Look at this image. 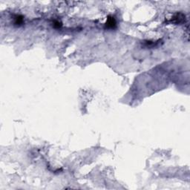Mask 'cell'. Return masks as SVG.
<instances>
[{"label": "cell", "instance_id": "obj_3", "mask_svg": "<svg viewBox=\"0 0 190 190\" xmlns=\"http://www.w3.org/2000/svg\"><path fill=\"white\" fill-rule=\"evenodd\" d=\"M14 25L16 26H21L24 23V18L21 15H15L14 17Z\"/></svg>", "mask_w": 190, "mask_h": 190}, {"label": "cell", "instance_id": "obj_1", "mask_svg": "<svg viewBox=\"0 0 190 190\" xmlns=\"http://www.w3.org/2000/svg\"><path fill=\"white\" fill-rule=\"evenodd\" d=\"M186 21V17L182 13H178V14H175L170 22L175 23V24H182V23H185Z\"/></svg>", "mask_w": 190, "mask_h": 190}, {"label": "cell", "instance_id": "obj_2", "mask_svg": "<svg viewBox=\"0 0 190 190\" xmlns=\"http://www.w3.org/2000/svg\"><path fill=\"white\" fill-rule=\"evenodd\" d=\"M116 27H117V22L115 18L113 16H108L105 24V28L108 29H114Z\"/></svg>", "mask_w": 190, "mask_h": 190}, {"label": "cell", "instance_id": "obj_4", "mask_svg": "<svg viewBox=\"0 0 190 190\" xmlns=\"http://www.w3.org/2000/svg\"><path fill=\"white\" fill-rule=\"evenodd\" d=\"M53 26H54V28H60L62 27V23H60V21L56 20V21H54V23H53Z\"/></svg>", "mask_w": 190, "mask_h": 190}]
</instances>
